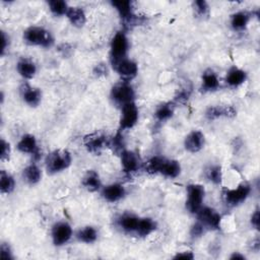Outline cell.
<instances>
[{
	"label": "cell",
	"instance_id": "1",
	"mask_svg": "<svg viewBox=\"0 0 260 260\" xmlns=\"http://www.w3.org/2000/svg\"><path fill=\"white\" fill-rule=\"evenodd\" d=\"M23 40L31 46L49 48L54 44V38L51 32L42 26H29L23 31Z\"/></svg>",
	"mask_w": 260,
	"mask_h": 260
},
{
	"label": "cell",
	"instance_id": "2",
	"mask_svg": "<svg viewBox=\"0 0 260 260\" xmlns=\"http://www.w3.org/2000/svg\"><path fill=\"white\" fill-rule=\"evenodd\" d=\"M71 154L65 149L52 151L46 158V169L50 174L60 173L69 168L71 165Z\"/></svg>",
	"mask_w": 260,
	"mask_h": 260
},
{
	"label": "cell",
	"instance_id": "3",
	"mask_svg": "<svg viewBox=\"0 0 260 260\" xmlns=\"http://www.w3.org/2000/svg\"><path fill=\"white\" fill-rule=\"evenodd\" d=\"M128 49L129 43L126 34L121 30L117 31L113 37L110 46V59L113 66L120 60L126 58Z\"/></svg>",
	"mask_w": 260,
	"mask_h": 260
},
{
	"label": "cell",
	"instance_id": "4",
	"mask_svg": "<svg viewBox=\"0 0 260 260\" xmlns=\"http://www.w3.org/2000/svg\"><path fill=\"white\" fill-rule=\"evenodd\" d=\"M205 195V189L200 184H189L187 186L186 208L192 214H196L202 207V202Z\"/></svg>",
	"mask_w": 260,
	"mask_h": 260
},
{
	"label": "cell",
	"instance_id": "5",
	"mask_svg": "<svg viewBox=\"0 0 260 260\" xmlns=\"http://www.w3.org/2000/svg\"><path fill=\"white\" fill-rule=\"evenodd\" d=\"M135 91L128 81H121L115 84L111 89V99L115 104L124 106L128 103L134 102Z\"/></svg>",
	"mask_w": 260,
	"mask_h": 260
},
{
	"label": "cell",
	"instance_id": "6",
	"mask_svg": "<svg viewBox=\"0 0 260 260\" xmlns=\"http://www.w3.org/2000/svg\"><path fill=\"white\" fill-rule=\"evenodd\" d=\"M196 215H197V220L200 221L205 226V229H211V230L219 229L221 216L213 208H210L208 206H202L197 211Z\"/></svg>",
	"mask_w": 260,
	"mask_h": 260
},
{
	"label": "cell",
	"instance_id": "7",
	"mask_svg": "<svg viewBox=\"0 0 260 260\" xmlns=\"http://www.w3.org/2000/svg\"><path fill=\"white\" fill-rule=\"evenodd\" d=\"M138 108L134 102L128 103L121 107L120 130L131 129L138 121Z\"/></svg>",
	"mask_w": 260,
	"mask_h": 260
},
{
	"label": "cell",
	"instance_id": "8",
	"mask_svg": "<svg viewBox=\"0 0 260 260\" xmlns=\"http://www.w3.org/2000/svg\"><path fill=\"white\" fill-rule=\"evenodd\" d=\"M251 193V186L247 183L240 184L235 189H229L224 191V199L228 204L236 206L244 202Z\"/></svg>",
	"mask_w": 260,
	"mask_h": 260
},
{
	"label": "cell",
	"instance_id": "9",
	"mask_svg": "<svg viewBox=\"0 0 260 260\" xmlns=\"http://www.w3.org/2000/svg\"><path fill=\"white\" fill-rule=\"evenodd\" d=\"M109 139L107 136L100 132L87 134L83 137V145L87 151L91 153H99L103 148L108 146Z\"/></svg>",
	"mask_w": 260,
	"mask_h": 260
},
{
	"label": "cell",
	"instance_id": "10",
	"mask_svg": "<svg viewBox=\"0 0 260 260\" xmlns=\"http://www.w3.org/2000/svg\"><path fill=\"white\" fill-rule=\"evenodd\" d=\"M72 237V228L66 221H59L53 225L52 240L55 246L66 244Z\"/></svg>",
	"mask_w": 260,
	"mask_h": 260
},
{
	"label": "cell",
	"instance_id": "11",
	"mask_svg": "<svg viewBox=\"0 0 260 260\" xmlns=\"http://www.w3.org/2000/svg\"><path fill=\"white\" fill-rule=\"evenodd\" d=\"M117 73L123 79V81H129L133 79L138 73V66L137 63L131 59L124 58L116 63L114 66Z\"/></svg>",
	"mask_w": 260,
	"mask_h": 260
},
{
	"label": "cell",
	"instance_id": "12",
	"mask_svg": "<svg viewBox=\"0 0 260 260\" xmlns=\"http://www.w3.org/2000/svg\"><path fill=\"white\" fill-rule=\"evenodd\" d=\"M205 144L204 134L200 130L191 131L184 140V146L187 151L191 153H196L200 151Z\"/></svg>",
	"mask_w": 260,
	"mask_h": 260
},
{
	"label": "cell",
	"instance_id": "13",
	"mask_svg": "<svg viewBox=\"0 0 260 260\" xmlns=\"http://www.w3.org/2000/svg\"><path fill=\"white\" fill-rule=\"evenodd\" d=\"M17 149L22 153H29L36 157V159L40 158V149L38 147L37 139L31 134H24L21 136L16 145Z\"/></svg>",
	"mask_w": 260,
	"mask_h": 260
},
{
	"label": "cell",
	"instance_id": "14",
	"mask_svg": "<svg viewBox=\"0 0 260 260\" xmlns=\"http://www.w3.org/2000/svg\"><path fill=\"white\" fill-rule=\"evenodd\" d=\"M111 5L117 10L119 16L127 23H134L135 15L133 13L132 2L129 0L111 1Z\"/></svg>",
	"mask_w": 260,
	"mask_h": 260
},
{
	"label": "cell",
	"instance_id": "15",
	"mask_svg": "<svg viewBox=\"0 0 260 260\" xmlns=\"http://www.w3.org/2000/svg\"><path fill=\"white\" fill-rule=\"evenodd\" d=\"M20 94L24 103L30 107H38L42 101V92L40 88L34 87L26 82L21 85Z\"/></svg>",
	"mask_w": 260,
	"mask_h": 260
},
{
	"label": "cell",
	"instance_id": "16",
	"mask_svg": "<svg viewBox=\"0 0 260 260\" xmlns=\"http://www.w3.org/2000/svg\"><path fill=\"white\" fill-rule=\"evenodd\" d=\"M121 165L123 168V171L126 174H132L138 171L140 167V159L137 153L131 150L125 149L121 154Z\"/></svg>",
	"mask_w": 260,
	"mask_h": 260
},
{
	"label": "cell",
	"instance_id": "17",
	"mask_svg": "<svg viewBox=\"0 0 260 260\" xmlns=\"http://www.w3.org/2000/svg\"><path fill=\"white\" fill-rule=\"evenodd\" d=\"M125 194H126L125 188L121 184H118V183L107 185L102 189L103 198L106 201L111 202V203L121 200L125 196Z\"/></svg>",
	"mask_w": 260,
	"mask_h": 260
},
{
	"label": "cell",
	"instance_id": "18",
	"mask_svg": "<svg viewBox=\"0 0 260 260\" xmlns=\"http://www.w3.org/2000/svg\"><path fill=\"white\" fill-rule=\"evenodd\" d=\"M237 111L232 106H212L209 107L205 112V116L208 120H215L221 117L232 118L235 117Z\"/></svg>",
	"mask_w": 260,
	"mask_h": 260
},
{
	"label": "cell",
	"instance_id": "19",
	"mask_svg": "<svg viewBox=\"0 0 260 260\" xmlns=\"http://www.w3.org/2000/svg\"><path fill=\"white\" fill-rule=\"evenodd\" d=\"M140 217L133 213H124L118 218V225L125 233L136 235Z\"/></svg>",
	"mask_w": 260,
	"mask_h": 260
},
{
	"label": "cell",
	"instance_id": "20",
	"mask_svg": "<svg viewBox=\"0 0 260 260\" xmlns=\"http://www.w3.org/2000/svg\"><path fill=\"white\" fill-rule=\"evenodd\" d=\"M247 79V73L243 69H240L236 66L229 69L225 76V82L232 86L237 87L241 84H243Z\"/></svg>",
	"mask_w": 260,
	"mask_h": 260
},
{
	"label": "cell",
	"instance_id": "21",
	"mask_svg": "<svg viewBox=\"0 0 260 260\" xmlns=\"http://www.w3.org/2000/svg\"><path fill=\"white\" fill-rule=\"evenodd\" d=\"M16 70L24 79H30L37 72V66L34 61L28 58L20 59L16 64Z\"/></svg>",
	"mask_w": 260,
	"mask_h": 260
},
{
	"label": "cell",
	"instance_id": "22",
	"mask_svg": "<svg viewBox=\"0 0 260 260\" xmlns=\"http://www.w3.org/2000/svg\"><path fill=\"white\" fill-rule=\"evenodd\" d=\"M82 186L89 192H95L101 189L102 182L99 174L94 170H89L82 178Z\"/></svg>",
	"mask_w": 260,
	"mask_h": 260
},
{
	"label": "cell",
	"instance_id": "23",
	"mask_svg": "<svg viewBox=\"0 0 260 260\" xmlns=\"http://www.w3.org/2000/svg\"><path fill=\"white\" fill-rule=\"evenodd\" d=\"M181 173V165L176 159H168L165 157L159 174L167 178H177Z\"/></svg>",
	"mask_w": 260,
	"mask_h": 260
},
{
	"label": "cell",
	"instance_id": "24",
	"mask_svg": "<svg viewBox=\"0 0 260 260\" xmlns=\"http://www.w3.org/2000/svg\"><path fill=\"white\" fill-rule=\"evenodd\" d=\"M66 17L70 23L76 27H81L86 22V15L82 8L76 6H69V9L66 13Z\"/></svg>",
	"mask_w": 260,
	"mask_h": 260
},
{
	"label": "cell",
	"instance_id": "25",
	"mask_svg": "<svg viewBox=\"0 0 260 260\" xmlns=\"http://www.w3.org/2000/svg\"><path fill=\"white\" fill-rule=\"evenodd\" d=\"M250 13L247 11H237L231 16V26L234 30H243L250 21Z\"/></svg>",
	"mask_w": 260,
	"mask_h": 260
},
{
	"label": "cell",
	"instance_id": "26",
	"mask_svg": "<svg viewBox=\"0 0 260 260\" xmlns=\"http://www.w3.org/2000/svg\"><path fill=\"white\" fill-rule=\"evenodd\" d=\"M219 86V80L216 73L211 70L207 69L202 74V89L204 91H212L217 89Z\"/></svg>",
	"mask_w": 260,
	"mask_h": 260
},
{
	"label": "cell",
	"instance_id": "27",
	"mask_svg": "<svg viewBox=\"0 0 260 260\" xmlns=\"http://www.w3.org/2000/svg\"><path fill=\"white\" fill-rule=\"evenodd\" d=\"M22 177H23V180L29 184V185H36L38 184L41 179H42V171L41 169L35 165V164H31L29 166H27L23 172H22Z\"/></svg>",
	"mask_w": 260,
	"mask_h": 260
},
{
	"label": "cell",
	"instance_id": "28",
	"mask_svg": "<svg viewBox=\"0 0 260 260\" xmlns=\"http://www.w3.org/2000/svg\"><path fill=\"white\" fill-rule=\"evenodd\" d=\"M175 106L173 103H162L158 105L154 112V117L158 122H165L174 115Z\"/></svg>",
	"mask_w": 260,
	"mask_h": 260
},
{
	"label": "cell",
	"instance_id": "29",
	"mask_svg": "<svg viewBox=\"0 0 260 260\" xmlns=\"http://www.w3.org/2000/svg\"><path fill=\"white\" fill-rule=\"evenodd\" d=\"M156 229L155 221L150 217H140L139 224L136 231V236L146 237Z\"/></svg>",
	"mask_w": 260,
	"mask_h": 260
},
{
	"label": "cell",
	"instance_id": "30",
	"mask_svg": "<svg viewBox=\"0 0 260 260\" xmlns=\"http://www.w3.org/2000/svg\"><path fill=\"white\" fill-rule=\"evenodd\" d=\"M76 238L78 241L86 244H91L96 241L98 239V232L91 225H86L82 229H80L77 234Z\"/></svg>",
	"mask_w": 260,
	"mask_h": 260
},
{
	"label": "cell",
	"instance_id": "31",
	"mask_svg": "<svg viewBox=\"0 0 260 260\" xmlns=\"http://www.w3.org/2000/svg\"><path fill=\"white\" fill-rule=\"evenodd\" d=\"M15 181L13 177L5 171H1L0 174V190L3 194H9L14 190Z\"/></svg>",
	"mask_w": 260,
	"mask_h": 260
},
{
	"label": "cell",
	"instance_id": "32",
	"mask_svg": "<svg viewBox=\"0 0 260 260\" xmlns=\"http://www.w3.org/2000/svg\"><path fill=\"white\" fill-rule=\"evenodd\" d=\"M48 5H49L50 11L56 16L66 15V13L69 9L67 2L63 1V0H52V1L48 2Z\"/></svg>",
	"mask_w": 260,
	"mask_h": 260
},
{
	"label": "cell",
	"instance_id": "33",
	"mask_svg": "<svg viewBox=\"0 0 260 260\" xmlns=\"http://www.w3.org/2000/svg\"><path fill=\"white\" fill-rule=\"evenodd\" d=\"M108 147H110L112 151L117 154H121L125 150V142L121 132H118L114 137L109 139Z\"/></svg>",
	"mask_w": 260,
	"mask_h": 260
},
{
	"label": "cell",
	"instance_id": "34",
	"mask_svg": "<svg viewBox=\"0 0 260 260\" xmlns=\"http://www.w3.org/2000/svg\"><path fill=\"white\" fill-rule=\"evenodd\" d=\"M164 159H165V157L159 156V155H155V156L150 157L145 164V171L150 175L159 174V171H160Z\"/></svg>",
	"mask_w": 260,
	"mask_h": 260
},
{
	"label": "cell",
	"instance_id": "35",
	"mask_svg": "<svg viewBox=\"0 0 260 260\" xmlns=\"http://www.w3.org/2000/svg\"><path fill=\"white\" fill-rule=\"evenodd\" d=\"M206 178L213 184L218 185L222 180V172L219 166H210L205 171Z\"/></svg>",
	"mask_w": 260,
	"mask_h": 260
},
{
	"label": "cell",
	"instance_id": "36",
	"mask_svg": "<svg viewBox=\"0 0 260 260\" xmlns=\"http://www.w3.org/2000/svg\"><path fill=\"white\" fill-rule=\"evenodd\" d=\"M193 6H194V9H195V12L199 15V16H204L207 14L208 12V4L206 1L204 0H197L193 3Z\"/></svg>",
	"mask_w": 260,
	"mask_h": 260
},
{
	"label": "cell",
	"instance_id": "37",
	"mask_svg": "<svg viewBox=\"0 0 260 260\" xmlns=\"http://www.w3.org/2000/svg\"><path fill=\"white\" fill-rule=\"evenodd\" d=\"M11 153V147L9 142H7L4 138H1V160H8Z\"/></svg>",
	"mask_w": 260,
	"mask_h": 260
},
{
	"label": "cell",
	"instance_id": "38",
	"mask_svg": "<svg viewBox=\"0 0 260 260\" xmlns=\"http://www.w3.org/2000/svg\"><path fill=\"white\" fill-rule=\"evenodd\" d=\"M205 230H206L205 226H204L200 221L197 220V221L192 225L191 231H190V235H191L192 237L197 238V237H200V236L204 233Z\"/></svg>",
	"mask_w": 260,
	"mask_h": 260
},
{
	"label": "cell",
	"instance_id": "39",
	"mask_svg": "<svg viewBox=\"0 0 260 260\" xmlns=\"http://www.w3.org/2000/svg\"><path fill=\"white\" fill-rule=\"evenodd\" d=\"M1 257H2V259H5V260L13 259L11 249H10L9 245L6 243L1 244Z\"/></svg>",
	"mask_w": 260,
	"mask_h": 260
},
{
	"label": "cell",
	"instance_id": "40",
	"mask_svg": "<svg viewBox=\"0 0 260 260\" xmlns=\"http://www.w3.org/2000/svg\"><path fill=\"white\" fill-rule=\"evenodd\" d=\"M1 56H3L9 47V37L6 36L5 31H1Z\"/></svg>",
	"mask_w": 260,
	"mask_h": 260
},
{
	"label": "cell",
	"instance_id": "41",
	"mask_svg": "<svg viewBox=\"0 0 260 260\" xmlns=\"http://www.w3.org/2000/svg\"><path fill=\"white\" fill-rule=\"evenodd\" d=\"M108 72L107 66L105 64H98L94 69H93V73L98 76H102V75H106Z\"/></svg>",
	"mask_w": 260,
	"mask_h": 260
},
{
	"label": "cell",
	"instance_id": "42",
	"mask_svg": "<svg viewBox=\"0 0 260 260\" xmlns=\"http://www.w3.org/2000/svg\"><path fill=\"white\" fill-rule=\"evenodd\" d=\"M251 223L255 229H259V210L256 209L251 216Z\"/></svg>",
	"mask_w": 260,
	"mask_h": 260
},
{
	"label": "cell",
	"instance_id": "43",
	"mask_svg": "<svg viewBox=\"0 0 260 260\" xmlns=\"http://www.w3.org/2000/svg\"><path fill=\"white\" fill-rule=\"evenodd\" d=\"M174 258H175V259H178V258L193 259V258H194V255H193L192 252H182V253H178Z\"/></svg>",
	"mask_w": 260,
	"mask_h": 260
},
{
	"label": "cell",
	"instance_id": "44",
	"mask_svg": "<svg viewBox=\"0 0 260 260\" xmlns=\"http://www.w3.org/2000/svg\"><path fill=\"white\" fill-rule=\"evenodd\" d=\"M230 258H231L232 260H234V259H240V260H243V259H245V256H244V255H241L240 253H234Z\"/></svg>",
	"mask_w": 260,
	"mask_h": 260
}]
</instances>
